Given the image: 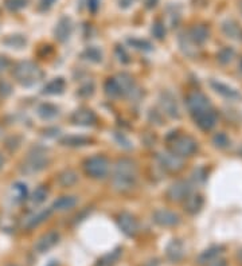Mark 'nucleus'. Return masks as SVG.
<instances>
[{
	"label": "nucleus",
	"mask_w": 242,
	"mask_h": 266,
	"mask_svg": "<svg viewBox=\"0 0 242 266\" xmlns=\"http://www.w3.org/2000/svg\"><path fill=\"white\" fill-rule=\"evenodd\" d=\"M187 34L188 36H190V38H191V39L199 46V45L205 43V42L209 39L210 33H209V29H207V26L196 25L194 26V27H191Z\"/></svg>",
	"instance_id": "obj_20"
},
{
	"label": "nucleus",
	"mask_w": 242,
	"mask_h": 266,
	"mask_svg": "<svg viewBox=\"0 0 242 266\" xmlns=\"http://www.w3.org/2000/svg\"><path fill=\"white\" fill-rule=\"evenodd\" d=\"M191 194V187L186 180H178L167 191V198L171 202H182Z\"/></svg>",
	"instance_id": "obj_9"
},
{
	"label": "nucleus",
	"mask_w": 242,
	"mask_h": 266,
	"mask_svg": "<svg viewBox=\"0 0 242 266\" xmlns=\"http://www.w3.org/2000/svg\"><path fill=\"white\" fill-rule=\"evenodd\" d=\"M222 250H224V248H221V246H213V248L207 249L198 257V263L199 265H207V263L213 262L217 258H219Z\"/></svg>",
	"instance_id": "obj_24"
},
{
	"label": "nucleus",
	"mask_w": 242,
	"mask_h": 266,
	"mask_svg": "<svg viewBox=\"0 0 242 266\" xmlns=\"http://www.w3.org/2000/svg\"><path fill=\"white\" fill-rule=\"evenodd\" d=\"M100 2L101 0H89V10L92 12H96L100 8Z\"/></svg>",
	"instance_id": "obj_45"
},
{
	"label": "nucleus",
	"mask_w": 242,
	"mask_h": 266,
	"mask_svg": "<svg viewBox=\"0 0 242 266\" xmlns=\"http://www.w3.org/2000/svg\"><path fill=\"white\" fill-rule=\"evenodd\" d=\"M12 74H14L16 82L26 87L34 86L38 82H40L45 77L43 70L31 61H22L16 63Z\"/></svg>",
	"instance_id": "obj_2"
},
{
	"label": "nucleus",
	"mask_w": 242,
	"mask_h": 266,
	"mask_svg": "<svg viewBox=\"0 0 242 266\" xmlns=\"http://www.w3.org/2000/svg\"><path fill=\"white\" fill-rule=\"evenodd\" d=\"M66 87V82L63 78H54L51 79L50 82H47V85H45L42 93L49 94V96H55V94L63 93V90Z\"/></svg>",
	"instance_id": "obj_23"
},
{
	"label": "nucleus",
	"mask_w": 242,
	"mask_h": 266,
	"mask_svg": "<svg viewBox=\"0 0 242 266\" xmlns=\"http://www.w3.org/2000/svg\"><path fill=\"white\" fill-rule=\"evenodd\" d=\"M10 93H11V85L6 82V81H0V94H3L6 97Z\"/></svg>",
	"instance_id": "obj_43"
},
{
	"label": "nucleus",
	"mask_w": 242,
	"mask_h": 266,
	"mask_svg": "<svg viewBox=\"0 0 242 266\" xmlns=\"http://www.w3.org/2000/svg\"><path fill=\"white\" fill-rule=\"evenodd\" d=\"M10 266H16V265H10Z\"/></svg>",
	"instance_id": "obj_53"
},
{
	"label": "nucleus",
	"mask_w": 242,
	"mask_h": 266,
	"mask_svg": "<svg viewBox=\"0 0 242 266\" xmlns=\"http://www.w3.org/2000/svg\"><path fill=\"white\" fill-rule=\"evenodd\" d=\"M55 2H57V0H40V2H39V10H40V11H47V10H50Z\"/></svg>",
	"instance_id": "obj_42"
},
{
	"label": "nucleus",
	"mask_w": 242,
	"mask_h": 266,
	"mask_svg": "<svg viewBox=\"0 0 242 266\" xmlns=\"http://www.w3.org/2000/svg\"><path fill=\"white\" fill-rule=\"evenodd\" d=\"M166 255L171 262H179L185 257V245H183V242L181 239H172L170 243L167 245Z\"/></svg>",
	"instance_id": "obj_17"
},
{
	"label": "nucleus",
	"mask_w": 242,
	"mask_h": 266,
	"mask_svg": "<svg viewBox=\"0 0 242 266\" xmlns=\"http://www.w3.org/2000/svg\"><path fill=\"white\" fill-rule=\"evenodd\" d=\"M3 166H4V159H3V156L0 155V169L3 168Z\"/></svg>",
	"instance_id": "obj_50"
},
{
	"label": "nucleus",
	"mask_w": 242,
	"mask_h": 266,
	"mask_svg": "<svg viewBox=\"0 0 242 266\" xmlns=\"http://www.w3.org/2000/svg\"><path fill=\"white\" fill-rule=\"evenodd\" d=\"M222 30H224V33L226 34L230 38H241L242 35V31L239 29V26L237 25L235 22L233 20H228V22H225L224 26H222Z\"/></svg>",
	"instance_id": "obj_31"
},
{
	"label": "nucleus",
	"mask_w": 242,
	"mask_h": 266,
	"mask_svg": "<svg viewBox=\"0 0 242 266\" xmlns=\"http://www.w3.org/2000/svg\"><path fill=\"white\" fill-rule=\"evenodd\" d=\"M203 206V198L201 195L196 194H190L187 198L185 199V210L186 212H188L190 215H195L201 211Z\"/></svg>",
	"instance_id": "obj_21"
},
{
	"label": "nucleus",
	"mask_w": 242,
	"mask_h": 266,
	"mask_svg": "<svg viewBox=\"0 0 242 266\" xmlns=\"http://www.w3.org/2000/svg\"><path fill=\"white\" fill-rule=\"evenodd\" d=\"M50 214H51V209L42 210V211H39L38 214H35V215H31L30 218H27V219H26L25 226L27 227V229H34V227H36L42 222H45V220L50 216Z\"/></svg>",
	"instance_id": "obj_27"
},
{
	"label": "nucleus",
	"mask_w": 242,
	"mask_h": 266,
	"mask_svg": "<svg viewBox=\"0 0 242 266\" xmlns=\"http://www.w3.org/2000/svg\"><path fill=\"white\" fill-rule=\"evenodd\" d=\"M83 169L92 179H104L109 172V162L105 156L97 155L86 159L83 163Z\"/></svg>",
	"instance_id": "obj_5"
},
{
	"label": "nucleus",
	"mask_w": 242,
	"mask_h": 266,
	"mask_svg": "<svg viewBox=\"0 0 242 266\" xmlns=\"http://www.w3.org/2000/svg\"><path fill=\"white\" fill-rule=\"evenodd\" d=\"M117 226L127 237H135L139 233L138 220L129 212H121L117 215Z\"/></svg>",
	"instance_id": "obj_8"
},
{
	"label": "nucleus",
	"mask_w": 242,
	"mask_h": 266,
	"mask_svg": "<svg viewBox=\"0 0 242 266\" xmlns=\"http://www.w3.org/2000/svg\"><path fill=\"white\" fill-rule=\"evenodd\" d=\"M49 163H50V159H49L47 152L43 149H35L34 152L29 153V156L23 162L22 172L27 173V175H33V173L39 172V171L46 168Z\"/></svg>",
	"instance_id": "obj_4"
},
{
	"label": "nucleus",
	"mask_w": 242,
	"mask_h": 266,
	"mask_svg": "<svg viewBox=\"0 0 242 266\" xmlns=\"http://www.w3.org/2000/svg\"><path fill=\"white\" fill-rule=\"evenodd\" d=\"M116 54H117V57H119L120 61L124 62V63H128V62H129V58H128V54H127V53H125V50H124V49L121 46L116 47Z\"/></svg>",
	"instance_id": "obj_41"
},
{
	"label": "nucleus",
	"mask_w": 242,
	"mask_h": 266,
	"mask_svg": "<svg viewBox=\"0 0 242 266\" xmlns=\"http://www.w3.org/2000/svg\"><path fill=\"white\" fill-rule=\"evenodd\" d=\"M12 198H14V201L16 203L26 201V198H27V186L25 183L16 182L12 186Z\"/></svg>",
	"instance_id": "obj_30"
},
{
	"label": "nucleus",
	"mask_w": 242,
	"mask_h": 266,
	"mask_svg": "<svg viewBox=\"0 0 242 266\" xmlns=\"http://www.w3.org/2000/svg\"><path fill=\"white\" fill-rule=\"evenodd\" d=\"M82 57L86 58V59H89V61L101 62L102 53L98 50L97 47H89V49H86V50L83 51Z\"/></svg>",
	"instance_id": "obj_36"
},
{
	"label": "nucleus",
	"mask_w": 242,
	"mask_h": 266,
	"mask_svg": "<svg viewBox=\"0 0 242 266\" xmlns=\"http://www.w3.org/2000/svg\"><path fill=\"white\" fill-rule=\"evenodd\" d=\"M239 11H241V14H242V0L239 2Z\"/></svg>",
	"instance_id": "obj_51"
},
{
	"label": "nucleus",
	"mask_w": 242,
	"mask_h": 266,
	"mask_svg": "<svg viewBox=\"0 0 242 266\" xmlns=\"http://www.w3.org/2000/svg\"><path fill=\"white\" fill-rule=\"evenodd\" d=\"M152 35L155 36L156 39H163L166 36V26L162 20H156L152 25Z\"/></svg>",
	"instance_id": "obj_38"
},
{
	"label": "nucleus",
	"mask_w": 242,
	"mask_h": 266,
	"mask_svg": "<svg viewBox=\"0 0 242 266\" xmlns=\"http://www.w3.org/2000/svg\"><path fill=\"white\" fill-rule=\"evenodd\" d=\"M47 195H49V190H47L46 186H39L31 195V202L34 205H40L46 201Z\"/></svg>",
	"instance_id": "obj_33"
},
{
	"label": "nucleus",
	"mask_w": 242,
	"mask_h": 266,
	"mask_svg": "<svg viewBox=\"0 0 242 266\" xmlns=\"http://www.w3.org/2000/svg\"><path fill=\"white\" fill-rule=\"evenodd\" d=\"M153 222L162 227H172L177 226L181 222V218L177 212L170 211V210L160 209L153 212Z\"/></svg>",
	"instance_id": "obj_10"
},
{
	"label": "nucleus",
	"mask_w": 242,
	"mask_h": 266,
	"mask_svg": "<svg viewBox=\"0 0 242 266\" xmlns=\"http://www.w3.org/2000/svg\"><path fill=\"white\" fill-rule=\"evenodd\" d=\"M214 144L217 145L218 148H226L229 144H230V140H229V137L225 135V133H218L215 135L213 139Z\"/></svg>",
	"instance_id": "obj_40"
},
{
	"label": "nucleus",
	"mask_w": 242,
	"mask_h": 266,
	"mask_svg": "<svg viewBox=\"0 0 242 266\" xmlns=\"http://www.w3.org/2000/svg\"><path fill=\"white\" fill-rule=\"evenodd\" d=\"M58 113H59V109L55 105L49 104V102H43L38 106V115H39L40 119L51 120L57 117Z\"/></svg>",
	"instance_id": "obj_26"
},
{
	"label": "nucleus",
	"mask_w": 242,
	"mask_h": 266,
	"mask_svg": "<svg viewBox=\"0 0 242 266\" xmlns=\"http://www.w3.org/2000/svg\"><path fill=\"white\" fill-rule=\"evenodd\" d=\"M179 46H181L182 51L185 53L187 57L190 58H195L199 53V47L198 45L194 42V40L188 36V34H182L179 36Z\"/></svg>",
	"instance_id": "obj_19"
},
{
	"label": "nucleus",
	"mask_w": 242,
	"mask_h": 266,
	"mask_svg": "<svg viewBox=\"0 0 242 266\" xmlns=\"http://www.w3.org/2000/svg\"><path fill=\"white\" fill-rule=\"evenodd\" d=\"M26 43H27V40H26L25 36L19 35V34L7 36V38L3 40V45H6V46L10 47V49H16V50L25 47Z\"/></svg>",
	"instance_id": "obj_29"
},
{
	"label": "nucleus",
	"mask_w": 242,
	"mask_h": 266,
	"mask_svg": "<svg viewBox=\"0 0 242 266\" xmlns=\"http://www.w3.org/2000/svg\"><path fill=\"white\" fill-rule=\"evenodd\" d=\"M120 255H121V250L120 249H116L113 252H111L109 254L104 255L102 258L98 259L97 266H112L113 263L120 258Z\"/></svg>",
	"instance_id": "obj_32"
},
{
	"label": "nucleus",
	"mask_w": 242,
	"mask_h": 266,
	"mask_svg": "<svg viewBox=\"0 0 242 266\" xmlns=\"http://www.w3.org/2000/svg\"><path fill=\"white\" fill-rule=\"evenodd\" d=\"M159 0H144V6L147 8H153L158 4Z\"/></svg>",
	"instance_id": "obj_48"
},
{
	"label": "nucleus",
	"mask_w": 242,
	"mask_h": 266,
	"mask_svg": "<svg viewBox=\"0 0 242 266\" xmlns=\"http://www.w3.org/2000/svg\"><path fill=\"white\" fill-rule=\"evenodd\" d=\"M78 203L76 196H72V195H65V196H61L59 199L53 203V210H57V211H68V210L74 209Z\"/></svg>",
	"instance_id": "obj_22"
},
{
	"label": "nucleus",
	"mask_w": 242,
	"mask_h": 266,
	"mask_svg": "<svg viewBox=\"0 0 242 266\" xmlns=\"http://www.w3.org/2000/svg\"><path fill=\"white\" fill-rule=\"evenodd\" d=\"M78 182V173L74 169H65L58 175V183L62 187H72Z\"/></svg>",
	"instance_id": "obj_25"
},
{
	"label": "nucleus",
	"mask_w": 242,
	"mask_h": 266,
	"mask_svg": "<svg viewBox=\"0 0 242 266\" xmlns=\"http://www.w3.org/2000/svg\"><path fill=\"white\" fill-rule=\"evenodd\" d=\"M58 241H59V234L57 233V231H49V233L43 234L42 237L36 241L35 243V250L38 253H46L49 252L50 249H53L55 246V245L58 243Z\"/></svg>",
	"instance_id": "obj_15"
},
{
	"label": "nucleus",
	"mask_w": 242,
	"mask_h": 266,
	"mask_svg": "<svg viewBox=\"0 0 242 266\" xmlns=\"http://www.w3.org/2000/svg\"><path fill=\"white\" fill-rule=\"evenodd\" d=\"M186 102H187V108L192 117L201 115L203 112L213 109L211 105H210L209 98L203 93H201V92H191L187 96V98H186Z\"/></svg>",
	"instance_id": "obj_6"
},
{
	"label": "nucleus",
	"mask_w": 242,
	"mask_h": 266,
	"mask_svg": "<svg viewBox=\"0 0 242 266\" xmlns=\"http://www.w3.org/2000/svg\"><path fill=\"white\" fill-rule=\"evenodd\" d=\"M168 141V149L171 153L179 156V158H190L198 149V143L195 139L187 135H172L167 137Z\"/></svg>",
	"instance_id": "obj_3"
},
{
	"label": "nucleus",
	"mask_w": 242,
	"mask_h": 266,
	"mask_svg": "<svg viewBox=\"0 0 242 266\" xmlns=\"http://www.w3.org/2000/svg\"><path fill=\"white\" fill-rule=\"evenodd\" d=\"M194 121H195L196 125L201 128L202 130H210L213 129L215 124H217V115L213 109H210L207 112H203L201 115L192 117Z\"/></svg>",
	"instance_id": "obj_18"
},
{
	"label": "nucleus",
	"mask_w": 242,
	"mask_h": 266,
	"mask_svg": "<svg viewBox=\"0 0 242 266\" xmlns=\"http://www.w3.org/2000/svg\"><path fill=\"white\" fill-rule=\"evenodd\" d=\"M73 31V23L72 19L68 16H63L58 20L57 26L54 29V36L58 42H66L72 35Z\"/></svg>",
	"instance_id": "obj_16"
},
{
	"label": "nucleus",
	"mask_w": 242,
	"mask_h": 266,
	"mask_svg": "<svg viewBox=\"0 0 242 266\" xmlns=\"http://www.w3.org/2000/svg\"><path fill=\"white\" fill-rule=\"evenodd\" d=\"M207 266H226V261L222 258H217L215 261H213V262L207 263Z\"/></svg>",
	"instance_id": "obj_47"
},
{
	"label": "nucleus",
	"mask_w": 242,
	"mask_h": 266,
	"mask_svg": "<svg viewBox=\"0 0 242 266\" xmlns=\"http://www.w3.org/2000/svg\"><path fill=\"white\" fill-rule=\"evenodd\" d=\"M136 0H119V6L121 8H129L135 4Z\"/></svg>",
	"instance_id": "obj_46"
},
{
	"label": "nucleus",
	"mask_w": 242,
	"mask_h": 266,
	"mask_svg": "<svg viewBox=\"0 0 242 266\" xmlns=\"http://www.w3.org/2000/svg\"><path fill=\"white\" fill-rule=\"evenodd\" d=\"M97 117L94 115V112L92 109L82 108L76 110L72 115V122L74 125L80 126H92L96 124Z\"/></svg>",
	"instance_id": "obj_14"
},
{
	"label": "nucleus",
	"mask_w": 242,
	"mask_h": 266,
	"mask_svg": "<svg viewBox=\"0 0 242 266\" xmlns=\"http://www.w3.org/2000/svg\"><path fill=\"white\" fill-rule=\"evenodd\" d=\"M92 93H93V85H86V86H83L81 90H78V94L82 96V97H87Z\"/></svg>",
	"instance_id": "obj_44"
},
{
	"label": "nucleus",
	"mask_w": 242,
	"mask_h": 266,
	"mask_svg": "<svg viewBox=\"0 0 242 266\" xmlns=\"http://www.w3.org/2000/svg\"><path fill=\"white\" fill-rule=\"evenodd\" d=\"M218 61L221 62V63H229V62L233 59V57H234V51H233V49H230V47H224L222 50L218 53Z\"/></svg>",
	"instance_id": "obj_39"
},
{
	"label": "nucleus",
	"mask_w": 242,
	"mask_h": 266,
	"mask_svg": "<svg viewBox=\"0 0 242 266\" xmlns=\"http://www.w3.org/2000/svg\"><path fill=\"white\" fill-rule=\"evenodd\" d=\"M113 187L119 192H129L138 183V166L132 159L123 158L116 162L113 171Z\"/></svg>",
	"instance_id": "obj_1"
},
{
	"label": "nucleus",
	"mask_w": 242,
	"mask_h": 266,
	"mask_svg": "<svg viewBox=\"0 0 242 266\" xmlns=\"http://www.w3.org/2000/svg\"><path fill=\"white\" fill-rule=\"evenodd\" d=\"M117 86L120 89V94L125 96V97H134V94L138 92V87L135 85L134 78L127 74V73H121L119 76L115 77Z\"/></svg>",
	"instance_id": "obj_11"
},
{
	"label": "nucleus",
	"mask_w": 242,
	"mask_h": 266,
	"mask_svg": "<svg viewBox=\"0 0 242 266\" xmlns=\"http://www.w3.org/2000/svg\"><path fill=\"white\" fill-rule=\"evenodd\" d=\"M241 155H242V149H241Z\"/></svg>",
	"instance_id": "obj_54"
},
{
	"label": "nucleus",
	"mask_w": 242,
	"mask_h": 266,
	"mask_svg": "<svg viewBox=\"0 0 242 266\" xmlns=\"http://www.w3.org/2000/svg\"><path fill=\"white\" fill-rule=\"evenodd\" d=\"M4 4L10 11H19V10L27 7L29 0H4Z\"/></svg>",
	"instance_id": "obj_37"
},
{
	"label": "nucleus",
	"mask_w": 242,
	"mask_h": 266,
	"mask_svg": "<svg viewBox=\"0 0 242 266\" xmlns=\"http://www.w3.org/2000/svg\"><path fill=\"white\" fill-rule=\"evenodd\" d=\"M210 86H211V89H213L215 93H218L219 96H222V97L228 98V100L237 101L242 98L241 93H239L238 90H235L234 87L229 86V85L221 82V81H217V79H211V81H210Z\"/></svg>",
	"instance_id": "obj_13"
},
{
	"label": "nucleus",
	"mask_w": 242,
	"mask_h": 266,
	"mask_svg": "<svg viewBox=\"0 0 242 266\" xmlns=\"http://www.w3.org/2000/svg\"><path fill=\"white\" fill-rule=\"evenodd\" d=\"M144 266H159V262H158V259H151L148 262H145Z\"/></svg>",
	"instance_id": "obj_49"
},
{
	"label": "nucleus",
	"mask_w": 242,
	"mask_h": 266,
	"mask_svg": "<svg viewBox=\"0 0 242 266\" xmlns=\"http://www.w3.org/2000/svg\"><path fill=\"white\" fill-rule=\"evenodd\" d=\"M159 104L163 113L168 116V117H171V119H179L181 117L178 101L171 92H162L160 93Z\"/></svg>",
	"instance_id": "obj_7"
},
{
	"label": "nucleus",
	"mask_w": 242,
	"mask_h": 266,
	"mask_svg": "<svg viewBox=\"0 0 242 266\" xmlns=\"http://www.w3.org/2000/svg\"><path fill=\"white\" fill-rule=\"evenodd\" d=\"M239 69H241V72H242V59L239 61Z\"/></svg>",
	"instance_id": "obj_52"
},
{
	"label": "nucleus",
	"mask_w": 242,
	"mask_h": 266,
	"mask_svg": "<svg viewBox=\"0 0 242 266\" xmlns=\"http://www.w3.org/2000/svg\"><path fill=\"white\" fill-rule=\"evenodd\" d=\"M104 90H105V93L108 94L109 97H119V96H121V94H120V89H119V86H117V82H116L115 78H109L105 81Z\"/></svg>",
	"instance_id": "obj_35"
},
{
	"label": "nucleus",
	"mask_w": 242,
	"mask_h": 266,
	"mask_svg": "<svg viewBox=\"0 0 242 266\" xmlns=\"http://www.w3.org/2000/svg\"><path fill=\"white\" fill-rule=\"evenodd\" d=\"M92 141H93L92 139L85 136H68L61 140V144L66 147H83V145L91 144Z\"/></svg>",
	"instance_id": "obj_28"
},
{
	"label": "nucleus",
	"mask_w": 242,
	"mask_h": 266,
	"mask_svg": "<svg viewBox=\"0 0 242 266\" xmlns=\"http://www.w3.org/2000/svg\"><path fill=\"white\" fill-rule=\"evenodd\" d=\"M158 160H159L160 166L164 169H167L168 172H179L183 168V160H182V158L173 155L171 152H168V153H159L158 155Z\"/></svg>",
	"instance_id": "obj_12"
},
{
	"label": "nucleus",
	"mask_w": 242,
	"mask_h": 266,
	"mask_svg": "<svg viewBox=\"0 0 242 266\" xmlns=\"http://www.w3.org/2000/svg\"><path fill=\"white\" fill-rule=\"evenodd\" d=\"M128 43L134 47V49H136V50H140V51H151L152 50L151 42H148V40H145V39L129 38V39H128Z\"/></svg>",
	"instance_id": "obj_34"
}]
</instances>
